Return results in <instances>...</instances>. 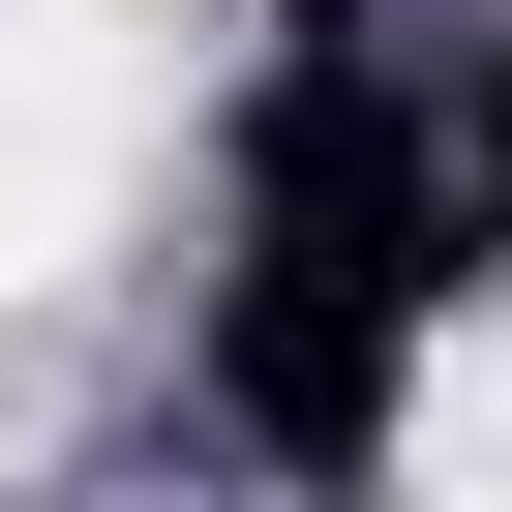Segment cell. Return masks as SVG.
<instances>
[{
  "label": "cell",
  "instance_id": "2",
  "mask_svg": "<svg viewBox=\"0 0 512 512\" xmlns=\"http://www.w3.org/2000/svg\"><path fill=\"white\" fill-rule=\"evenodd\" d=\"M422 482H512V332H452V362H422Z\"/></svg>",
  "mask_w": 512,
  "mask_h": 512
},
{
  "label": "cell",
  "instance_id": "1",
  "mask_svg": "<svg viewBox=\"0 0 512 512\" xmlns=\"http://www.w3.org/2000/svg\"><path fill=\"white\" fill-rule=\"evenodd\" d=\"M211 31H241V0H0V121H91V151H151V121L211 91Z\"/></svg>",
  "mask_w": 512,
  "mask_h": 512
}]
</instances>
